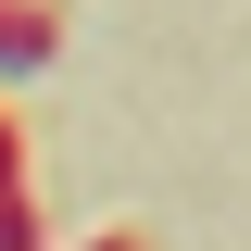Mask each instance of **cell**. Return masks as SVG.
I'll return each mask as SVG.
<instances>
[{"label": "cell", "mask_w": 251, "mask_h": 251, "mask_svg": "<svg viewBox=\"0 0 251 251\" xmlns=\"http://www.w3.org/2000/svg\"><path fill=\"white\" fill-rule=\"evenodd\" d=\"M50 38H63V0H0V75L50 63Z\"/></svg>", "instance_id": "6da1fadb"}, {"label": "cell", "mask_w": 251, "mask_h": 251, "mask_svg": "<svg viewBox=\"0 0 251 251\" xmlns=\"http://www.w3.org/2000/svg\"><path fill=\"white\" fill-rule=\"evenodd\" d=\"M0 251H38V201H25V138L0 113Z\"/></svg>", "instance_id": "7a4b0ae2"}, {"label": "cell", "mask_w": 251, "mask_h": 251, "mask_svg": "<svg viewBox=\"0 0 251 251\" xmlns=\"http://www.w3.org/2000/svg\"><path fill=\"white\" fill-rule=\"evenodd\" d=\"M75 251H151V239H138V226H100V239H75Z\"/></svg>", "instance_id": "3957f363"}]
</instances>
